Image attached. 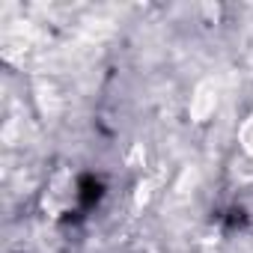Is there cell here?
Returning <instances> with one entry per match:
<instances>
[{"mask_svg":"<svg viewBox=\"0 0 253 253\" xmlns=\"http://www.w3.org/2000/svg\"><path fill=\"white\" fill-rule=\"evenodd\" d=\"M226 214H229L232 226H253V185H244V188L232 197Z\"/></svg>","mask_w":253,"mask_h":253,"instance_id":"6da1fadb","label":"cell"}]
</instances>
